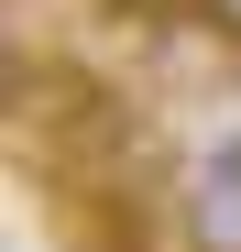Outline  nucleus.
Masks as SVG:
<instances>
[{"mask_svg": "<svg viewBox=\"0 0 241 252\" xmlns=\"http://www.w3.org/2000/svg\"><path fill=\"white\" fill-rule=\"evenodd\" d=\"M120 22H176V11H209V0H110Z\"/></svg>", "mask_w": 241, "mask_h": 252, "instance_id": "2", "label": "nucleus"}, {"mask_svg": "<svg viewBox=\"0 0 241 252\" xmlns=\"http://www.w3.org/2000/svg\"><path fill=\"white\" fill-rule=\"evenodd\" d=\"M197 22H209L219 44H241V0H209V11H197Z\"/></svg>", "mask_w": 241, "mask_h": 252, "instance_id": "3", "label": "nucleus"}, {"mask_svg": "<svg viewBox=\"0 0 241 252\" xmlns=\"http://www.w3.org/2000/svg\"><path fill=\"white\" fill-rule=\"evenodd\" d=\"M186 241L197 252H241V143H209L186 176Z\"/></svg>", "mask_w": 241, "mask_h": 252, "instance_id": "1", "label": "nucleus"}]
</instances>
